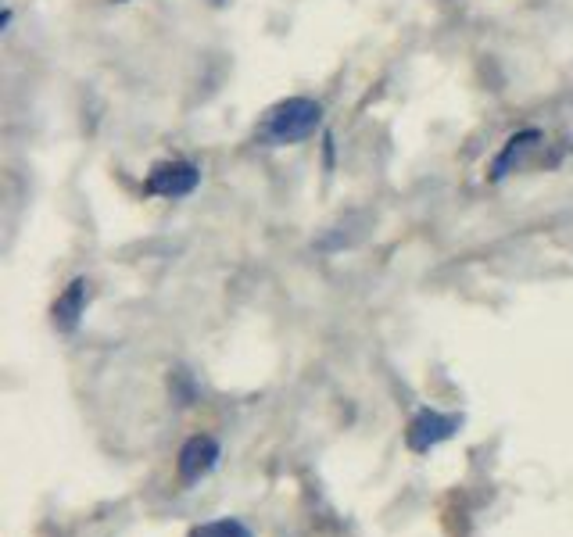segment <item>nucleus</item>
Listing matches in <instances>:
<instances>
[{
  "instance_id": "f03ea898",
  "label": "nucleus",
  "mask_w": 573,
  "mask_h": 537,
  "mask_svg": "<svg viewBox=\"0 0 573 537\" xmlns=\"http://www.w3.org/2000/svg\"><path fill=\"white\" fill-rule=\"evenodd\" d=\"M462 427V419L455 412H437V409H423L420 416L412 419L409 430H405V444L412 452H430L437 444H445L455 437V430Z\"/></svg>"
},
{
  "instance_id": "423d86ee",
  "label": "nucleus",
  "mask_w": 573,
  "mask_h": 537,
  "mask_svg": "<svg viewBox=\"0 0 573 537\" xmlns=\"http://www.w3.org/2000/svg\"><path fill=\"white\" fill-rule=\"evenodd\" d=\"M534 144H541V129H520L516 137H509V140H505L502 154H498V158H495V165H491V172H488V176H491V179H502L505 172L513 169V165L520 162L523 154L531 151Z\"/></svg>"
},
{
  "instance_id": "0eeeda50",
  "label": "nucleus",
  "mask_w": 573,
  "mask_h": 537,
  "mask_svg": "<svg viewBox=\"0 0 573 537\" xmlns=\"http://www.w3.org/2000/svg\"><path fill=\"white\" fill-rule=\"evenodd\" d=\"M190 537H251V530L240 520H215V523H201V527L190 530Z\"/></svg>"
},
{
  "instance_id": "f257e3e1",
  "label": "nucleus",
  "mask_w": 573,
  "mask_h": 537,
  "mask_svg": "<svg viewBox=\"0 0 573 537\" xmlns=\"http://www.w3.org/2000/svg\"><path fill=\"white\" fill-rule=\"evenodd\" d=\"M323 122V108L308 97H287L276 108L266 111L262 119V137L273 140V144H294V140L312 137Z\"/></svg>"
},
{
  "instance_id": "7ed1b4c3",
  "label": "nucleus",
  "mask_w": 573,
  "mask_h": 537,
  "mask_svg": "<svg viewBox=\"0 0 573 537\" xmlns=\"http://www.w3.org/2000/svg\"><path fill=\"white\" fill-rule=\"evenodd\" d=\"M201 183V172L190 162H158L144 179V190L154 197H187Z\"/></svg>"
},
{
  "instance_id": "20e7f679",
  "label": "nucleus",
  "mask_w": 573,
  "mask_h": 537,
  "mask_svg": "<svg viewBox=\"0 0 573 537\" xmlns=\"http://www.w3.org/2000/svg\"><path fill=\"white\" fill-rule=\"evenodd\" d=\"M219 455H223V448H219L215 437H208V434L190 437V441L180 448V462H176L180 480L183 484H197L201 477H208V473L219 466Z\"/></svg>"
},
{
  "instance_id": "39448f33",
  "label": "nucleus",
  "mask_w": 573,
  "mask_h": 537,
  "mask_svg": "<svg viewBox=\"0 0 573 537\" xmlns=\"http://www.w3.org/2000/svg\"><path fill=\"white\" fill-rule=\"evenodd\" d=\"M86 298H90V283L83 280V276H76V280L69 283V287L61 290L58 301L51 305V323L58 333H72L79 326V319H83L86 312Z\"/></svg>"
}]
</instances>
